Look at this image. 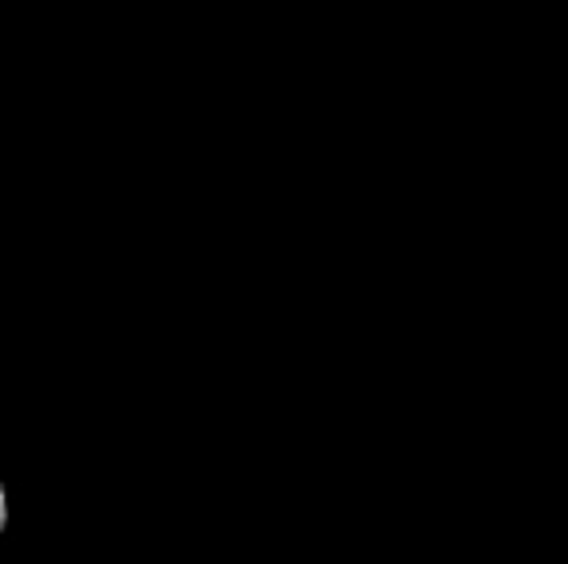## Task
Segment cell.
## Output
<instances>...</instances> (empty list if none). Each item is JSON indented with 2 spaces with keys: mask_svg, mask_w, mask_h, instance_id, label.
<instances>
[{
  "mask_svg": "<svg viewBox=\"0 0 568 564\" xmlns=\"http://www.w3.org/2000/svg\"><path fill=\"white\" fill-rule=\"evenodd\" d=\"M8 522H12V503H8V491H4V483H0V537H4Z\"/></svg>",
  "mask_w": 568,
  "mask_h": 564,
  "instance_id": "obj_1",
  "label": "cell"
}]
</instances>
